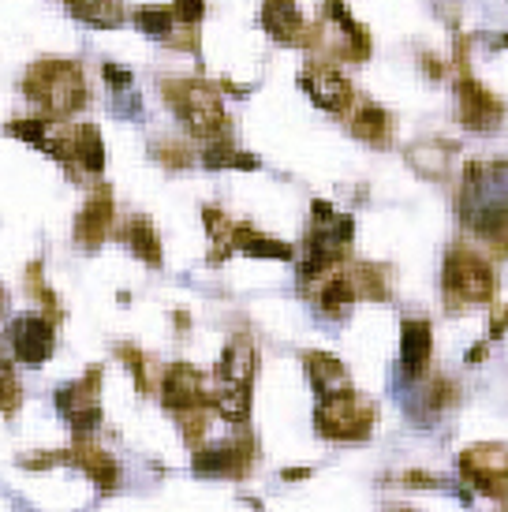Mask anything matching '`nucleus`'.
I'll return each instance as SVG.
<instances>
[{"instance_id": "obj_28", "label": "nucleus", "mask_w": 508, "mask_h": 512, "mask_svg": "<svg viewBox=\"0 0 508 512\" xmlns=\"http://www.w3.org/2000/svg\"><path fill=\"white\" fill-rule=\"evenodd\" d=\"M120 356L127 359V363H131V374H135V378H139V389H146V359L139 356V352H135V348H131V344H120Z\"/></svg>"}, {"instance_id": "obj_4", "label": "nucleus", "mask_w": 508, "mask_h": 512, "mask_svg": "<svg viewBox=\"0 0 508 512\" xmlns=\"http://www.w3.org/2000/svg\"><path fill=\"white\" fill-rule=\"evenodd\" d=\"M441 281H445V292L456 303H486L494 296V273L471 251H452L445 258V277Z\"/></svg>"}, {"instance_id": "obj_10", "label": "nucleus", "mask_w": 508, "mask_h": 512, "mask_svg": "<svg viewBox=\"0 0 508 512\" xmlns=\"http://www.w3.org/2000/svg\"><path fill=\"white\" fill-rule=\"evenodd\" d=\"M109 225H113V195H109V191H98V195L83 206L79 221H75V243L86 247V251L98 247V243L105 240Z\"/></svg>"}, {"instance_id": "obj_16", "label": "nucleus", "mask_w": 508, "mask_h": 512, "mask_svg": "<svg viewBox=\"0 0 508 512\" xmlns=\"http://www.w3.org/2000/svg\"><path fill=\"white\" fill-rule=\"evenodd\" d=\"M254 348L247 341H232L225 348V356H221V367H217V378L221 385H247L251 389V378H254Z\"/></svg>"}, {"instance_id": "obj_3", "label": "nucleus", "mask_w": 508, "mask_h": 512, "mask_svg": "<svg viewBox=\"0 0 508 512\" xmlns=\"http://www.w3.org/2000/svg\"><path fill=\"white\" fill-rule=\"evenodd\" d=\"M374 404L363 397H355L352 389H340L333 397H322L318 404V430L325 438H337V441H355V438H367L370 427H374Z\"/></svg>"}, {"instance_id": "obj_25", "label": "nucleus", "mask_w": 508, "mask_h": 512, "mask_svg": "<svg viewBox=\"0 0 508 512\" xmlns=\"http://www.w3.org/2000/svg\"><path fill=\"white\" fill-rule=\"evenodd\" d=\"M202 161H206L210 169H254V165H258L251 154H240V150H232L228 143H213L210 150L202 154Z\"/></svg>"}, {"instance_id": "obj_27", "label": "nucleus", "mask_w": 508, "mask_h": 512, "mask_svg": "<svg viewBox=\"0 0 508 512\" xmlns=\"http://www.w3.org/2000/svg\"><path fill=\"white\" fill-rule=\"evenodd\" d=\"M206 12V0H176V19H184V23H198Z\"/></svg>"}, {"instance_id": "obj_21", "label": "nucleus", "mask_w": 508, "mask_h": 512, "mask_svg": "<svg viewBox=\"0 0 508 512\" xmlns=\"http://www.w3.org/2000/svg\"><path fill=\"white\" fill-rule=\"evenodd\" d=\"M213 408H217V415L228 419V423H247V415H251L247 385H221L217 397H213Z\"/></svg>"}, {"instance_id": "obj_18", "label": "nucleus", "mask_w": 508, "mask_h": 512, "mask_svg": "<svg viewBox=\"0 0 508 512\" xmlns=\"http://www.w3.org/2000/svg\"><path fill=\"white\" fill-rule=\"evenodd\" d=\"M243 468H247V453L240 445H217L195 456L198 475H243Z\"/></svg>"}, {"instance_id": "obj_24", "label": "nucleus", "mask_w": 508, "mask_h": 512, "mask_svg": "<svg viewBox=\"0 0 508 512\" xmlns=\"http://www.w3.org/2000/svg\"><path fill=\"white\" fill-rule=\"evenodd\" d=\"M449 146L445 143H419V146H411V165L423 172V176H445V169H449Z\"/></svg>"}, {"instance_id": "obj_5", "label": "nucleus", "mask_w": 508, "mask_h": 512, "mask_svg": "<svg viewBox=\"0 0 508 512\" xmlns=\"http://www.w3.org/2000/svg\"><path fill=\"white\" fill-rule=\"evenodd\" d=\"M460 471L467 475V483H475L479 490L505 498L508 494V449L505 445H475L460 456Z\"/></svg>"}, {"instance_id": "obj_26", "label": "nucleus", "mask_w": 508, "mask_h": 512, "mask_svg": "<svg viewBox=\"0 0 508 512\" xmlns=\"http://www.w3.org/2000/svg\"><path fill=\"white\" fill-rule=\"evenodd\" d=\"M172 23H176V15L169 8H139V15H135V27L150 38H169Z\"/></svg>"}, {"instance_id": "obj_7", "label": "nucleus", "mask_w": 508, "mask_h": 512, "mask_svg": "<svg viewBox=\"0 0 508 512\" xmlns=\"http://www.w3.org/2000/svg\"><path fill=\"white\" fill-rule=\"evenodd\" d=\"M98 382H101V374H98V370H90V374H83L79 382L64 385V389L57 393L60 412H64V419L71 423V430H75V434H86V430H94L101 423Z\"/></svg>"}, {"instance_id": "obj_23", "label": "nucleus", "mask_w": 508, "mask_h": 512, "mask_svg": "<svg viewBox=\"0 0 508 512\" xmlns=\"http://www.w3.org/2000/svg\"><path fill=\"white\" fill-rule=\"evenodd\" d=\"M127 243H131V251L142 258V262H150V266H157L161 262V240H157V232L150 221H131L127 225Z\"/></svg>"}, {"instance_id": "obj_1", "label": "nucleus", "mask_w": 508, "mask_h": 512, "mask_svg": "<svg viewBox=\"0 0 508 512\" xmlns=\"http://www.w3.org/2000/svg\"><path fill=\"white\" fill-rule=\"evenodd\" d=\"M23 90H27V98L38 105V113L42 116H71L75 109H83L86 101V83H83V72L68 64V60H42V64H34L23 79Z\"/></svg>"}, {"instance_id": "obj_15", "label": "nucleus", "mask_w": 508, "mask_h": 512, "mask_svg": "<svg viewBox=\"0 0 508 512\" xmlns=\"http://www.w3.org/2000/svg\"><path fill=\"white\" fill-rule=\"evenodd\" d=\"M307 378H311L318 397H333L340 389H348V370L340 367V359L325 356V352L307 356Z\"/></svg>"}, {"instance_id": "obj_12", "label": "nucleus", "mask_w": 508, "mask_h": 512, "mask_svg": "<svg viewBox=\"0 0 508 512\" xmlns=\"http://www.w3.org/2000/svg\"><path fill=\"white\" fill-rule=\"evenodd\" d=\"M161 400L169 404L172 412H184L202 404V374L191 367H172L161 382Z\"/></svg>"}, {"instance_id": "obj_8", "label": "nucleus", "mask_w": 508, "mask_h": 512, "mask_svg": "<svg viewBox=\"0 0 508 512\" xmlns=\"http://www.w3.org/2000/svg\"><path fill=\"white\" fill-rule=\"evenodd\" d=\"M12 341H15V356L30 363V367H38L45 359L53 356V326L38 318V314H27V318H19L12 329Z\"/></svg>"}, {"instance_id": "obj_11", "label": "nucleus", "mask_w": 508, "mask_h": 512, "mask_svg": "<svg viewBox=\"0 0 508 512\" xmlns=\"http://www.w3.org/2000/svg\"><path fill=\"white\" fill-rule=\"evenodd\" d=\"M262 27L277 38V42H307V30H303V15H299L296 0H266L262 8Z\"/></svg>"}, {"instance_id": "obj_14", "label": "nucleus", "mask_w": 508, "mask_h": 512, "mask_svg": "<svg viewBox=\"0 0 508 512\" xmlns=\"http://www.w3.org/2000/svg\"><path fill=\"white\" fill-rule=\"evenodd\" d=\"M68 460H75V464H79V468H83L86 475L101 486V490H116V483H120V468H116L113 456H105L101 449L86 445V441H79V445L71 449Z\"/></svg>"}, {"instance_id": "obj_6", "label": "nucleus", "mask_w": 508, "mask_h": 512, "mask_svg": "<svg viewBox=\"0 0 508 512\" xmlns=\"http://www.w3.org/2000/svg\"><path fill=\"white\" fill-rule=\"evenodd\" d=\"M299 86L307 90V98H311L318 109H325V113H344L355 98L348 75L337 72L333 64H307L303 75H299Z\"/></svg>"}, {"instance_id": "obj_17", "label": "nucleus", "mask_w": 508, "mask_h": 512, "mask_svg": "<svg viewBox=\"0 0 508 512\" xmlns=\"http://www.w3.org/2000/svg\"><path fill=\"white\" fill-rule=\"evenodd\" d=\"M68 161H79L86 172H101V169H105V146H101V135H98V128H94V124L71 128Z\"/></svg>"}, {"instance_id": "obj_9", "label": "nucleus", "mask_w": 508, "mask_h": 512, "mask_svg": "<svg viewBox=\"0 0 508 512\" xmlns=\"http://www.w3.org/2000/svg\"><path fill=\"white\" fill-rule=\"evenodd\" d=\"M456 98H460V120H464L467 128H479V131H490L501 120V101L490 98L486 90H482L475 79H460V86H456Z\"/></svg>"}, {"instance_id": "obj_22", "label": "nucleus", "mask_w": 508, "mask_h": 512, "mask_svg": "<svg viewBox=\"0 0 508 512\" xmlns=\"http://www.w3.org/2000/svg\"><path fill=\"white\" fill-rule=\"evenodd\" d=\"M68 8L83 23H94V27H116L124 12H120V0H68Z\"/></svg>"}, {"instance_id": "obj_13", "label": "nucleus", "mask_w": 508, "mask_h": 512, "mask_svg": "<svg viewBox=\"0 0 508 512\" xmlns=\"http://www.w3.org/2000/svg\"><path fill=\"white\" fill-rule=\"evenodd\" d=\"M400 333H404V337H400V363H404L408 374H423L426 359H430V348H434V341H430V326H426L423 318H415V322L408 318Z\"/></svg>"}, {"instance_id": "obj_2", "label": "nucleus", "mask_w": 508, "mask_h": 512, "mask_svg": "<svg viewBox=\"0 0 508 512\" xmlns=\"http://www.w3.org/2000/svg\"><path fill=\"white\" fill-rule=\"evenodd\" d=\"M165 94H169L172 109L180 113V120L191 128V135H198V139H221L225 135V109H221V98L210 83L180 79V83H165Z\"/></svg>"}, {"instance_id": "obj_29", "label": "nucleus", "mask_w": 508, "mask_h": 512, "mask_svg": "<svg viewBox=\"0 0 508 512\" xmlns=\"http://www.w3.org/2000/svg\"><path fill=\"white\" fill-rule=\"evenodd\" d=\"M105 79H109V86H116V90H124V86L131 83V75L120 72L116 64H105Z\"/></svg>"}, {"instance_id": "obj_20", "label": "nucleus", "mask_w": 508, "mask_h": 512, "mask_svg": "<svg viewBox=\"0 0 508 512\" xmlns=\"http://www.w3.org/2000/svg\"><path fill=\"white\" fill-rule=\"evenodd\" d=\"M389 113L385 109H378V105H359V113H355L352 128L359 139H367V143L374 146H385L389 143Z\"/></svg>"}, {"instance_id": "obj_19", "label": "nucleus", "mask_w": 508, "mask_h": 512, "mask_svg": "<svg viewBox=\"0 0 508 512\" xmlns=\"http://www.w3.org/2000/svg\"><path fill=\"white\" fill-rule=\"evenodd\" d=\"M232 247H240L243 255H258V258H281V262L292 258V247H288V243L258 236V232L247 225H232Z\"/></svg>"}]
</instances>
